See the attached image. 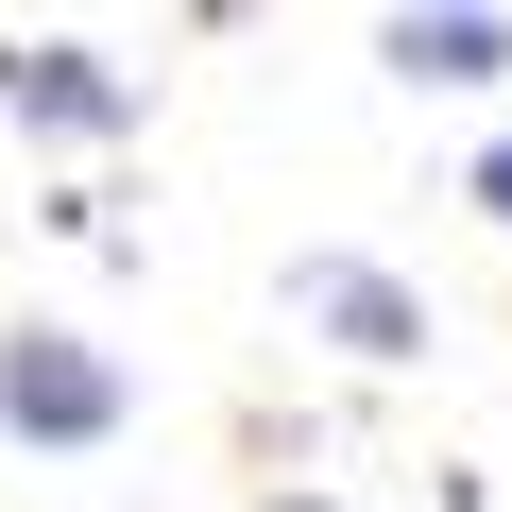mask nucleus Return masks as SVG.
Returning a JSON list of instances; mask_svg holds the SVG:
<instances>
[{
    "label": "nucleus",
    "mask_w": 512,
    "mask_h": 512,
    "mask_svg": "<svg viewBox=\"0 0 512 512\" xmlns=\"http://www.w3.org/2000/svg\"><path fill=\"white\" fill-rule=\"evenodd\" d=\"M0 427H18V444H103L120 427V359L69 342V325H18V342H0Z\"/></svg>",
    "instance_id": "nucleus-1"
},
{
    "label": "nucleus",
    "mask_w": 512,
    "mask_h": 512,
    "mask_svg": "<svg viewBox=\"0 0 512 512\" xmlns=\"http://www.w3.org/2000/svg\"><path fill=\"white\" fill-rule=\"evenodd\" d=\"M291 308H308L325 342H359V359H427V308L376 274V256H291Z\"/></svg>",
    "instance_id": "nucleus-2"
},
{
    "label": "nucleus",
    "mask_w": 512,
    "mask_h": 512,
    "mask_svg": "<svg viewBox=\"0 0 512 512\" xmlns=\"http://www.w3.org/2000/svg\"><path fill=\"white\" fill-rule=\"evenodd\" d=\"M0 103H18L35 137H120V120H137V86H120L103 52H0Z\"/></svg>",
    "instance_id": "nucleus-3"
},
{
    "label": "nucleus",
    "mask_w": 512,
    "mask_h": 512,
    "mask_svg": "<svg viewBox=\"0 0 512 512\" xmlns=\"http://www.w3.org/2000/svg\"><path fill=\"white\" fill-rule=\"evenodd\" d=\"M393 69H410V86H495V69H512V35L478 18V0H444V18L410 0V18H393Z\"/></svg>",
    "instance_id": "nucleus-4"
},
{
    "label": "nucleus",
    "mask_w": 512,
    "mask_h": 512,
    "mask_svg": "<svg viewBox=\"0 0 512 512\" xmlns=\"http://www.w3.org/2000/svg\"><path fill=\"white\" fill-rule=\"evenodd\" d=\"M478 205H495V222H512V137H495V154H478Z\"/></svg>",
    "instance_id": "nucleus-5"
},
{
    "label": "nucleus",
    "mask_w": 512,
    "mask_h": 512,
    "mask_svg": "<svg viewBox=\"0 0 512 512\" xmlns=\"http://www.w3.org/2000/svg\"><path fill=\"white\" fill-rule=\"evenodd\" d=\"M291 512H308V495H291Z\"/></svg>",
    "instance_id": "nucleus-6"
}]
</instances>
